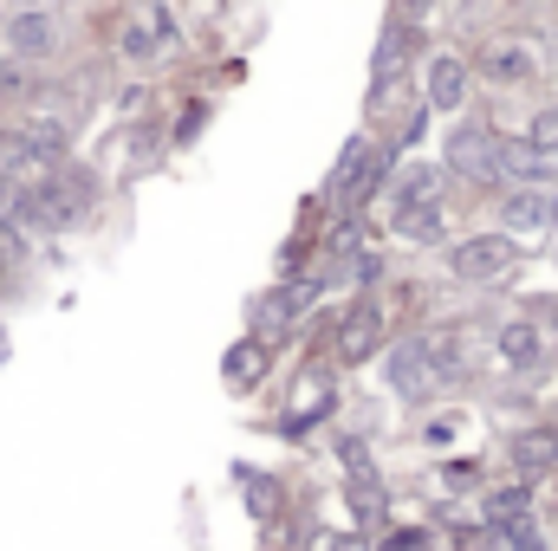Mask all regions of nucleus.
Masks as SVG:
<instances>
[{
  "label": "nucleus",
  "mask_w": 558,
  "mask_h": 551,
  "mask_svg": "<svg viewBox=\"0 0 558 551\" xmlns=\"http://www.w3.org/2000/svg\"><path fill=\"white\" fill-rule=\"evenodd\" d=\"M500 539H507V551H553L546 539H539V519H526V526H507Z\"/></svg>",
  "instance_id": "30"
},
{
  "label": "nucleus",
  "mask_w": 558,
  "mask_h": 551,
  "mask_svg": "<svg viewBox=\"0 0 558 551\" xmlns=\"http://www.w3.org/2000/svg\"><path fill=\"white\" fill-rule=\"evenodd\" d=\"M474 474H481L474 461H454V467H448V493H468V487H481Z\"/></svg>",
  "instance_id": "33"
},
{
  "label": "nucleus",
  "mask_w": 558,
  "mask_h": 551,
  "mask_svg": "<svg viewBox=\"0 0 558 551\" xmlns=\"http://www.w3.org/2000/svg\"><path fill=\"white\" fill-rule=\"evenodd\" d=\"M500 182H513V188H558V169H553V156L526 149L520 137H500Z\"/></svg>",
  "instance_id": "13"
},
{
  "label": "nucleus",
  "mask_w": 558,
  "mask_h": 551,
  "mask_svg": "<svg viewBox=\"0 0 558 551\" xmlns=\"http://www.w3.org/2000/svg\"><path fill=\"white\" fill-rule=\"evenodd\" d=\"M33 169H46V162L33 156V143L20 137V124H7L0 131V188L7 182H33Z\"/></svg>",
  "instance_id": "22"
},
{
  "label": "nucleus",
  "mask_w": 558,
  "mask_h": 551,
  "mask_svg": "<svg viewBox=\"0 0 558 551\" xmlns=\"http://www.w3.org/2000/svg\"><path fill=\"white\" fill-rule=\"evenodd\" d=\"M507 467H513V480H526V487L553 480V467H558V428H513V434H507Z\"/></svg>",
  "instance_id": "9"
},
{
  "label": "nucleus",
  "mask_w": 558,
  "mask_h": 551,
  "mask_svg": "<svg viewBox=\"0 0 558 551\" xmlns=\"http://www.w3.org/2000/svg\"><path fill=\"white\" fill-rule=\"evenodd\" d=\"M331 409H338V383H331V377H318V370H312V383H305V396H299V403H292V409L279 415L274 428H279V434H292V441H299V434H312V428H318V421H331Z\"/></svg>",
  "instance_id": "12"
},
{
  "label": "nucleus",
  "mask_w": 558,
  "mask_h": 551,
  "mask_svg": "<svg viewBox=\"0 0 558 551\" xmlns=\"http://www.w3.org/2000/svg\"><path fill=\"white\" fill-rule=\"evenodd\" d=\"M241 500H247L254 519H274L279 513V480L274 474H260V467H241Z\"/></svg>",
  "instance_id": "24"
},
{
  "label": "nucleus",
  "mask_w": 558,
  "mask_h": 551,
  "mask_svg": "<svg viewBox=\"0 0 558 551\" xmlns=\"http://www.w3.org/2000/svg\"><path fill=\"white\" fill-rule=\"evenodd\" d=\"M441 169H454L474 188H494L500 182V137L487 124H454L448 143H441Z\"/></svg>",
  "instance_id": "2"
},
{
  "label": "nucleus",
  "mask_w": 558,
  "mask_h": 551,
  "mask_svg": "<svg viewBox=\"0 0 558 551\" xmlns=\"http://www.w3.org/2000/svg\"><path fill=\"white\" fill-rule=\"evenodd\" d=\"M13 7H52V0H13Z\"/></svg>",
  "instance_id": "34"
},
{
  "label": "nucleus",
  "mask_w": 558,
  "mask_h": 551,
  "mask_svg": "<svg viewBox=\"0 0 558 551\" xmlns=\"http://www.w3.org/2000/svg\"><path fill=\"white\" fill-rule=\"evenodd\" d=\"M390 228H397V241H410V247H435V241L448 234L441 195H435V201H390Z\"/></svg>",
  "instance_id": "14"
},
{
  "label": "nucleus",
  "mask_w": 558,
  "mask_h": 551,
  "mask_svg": "<svg viewBox=\"0 0 558 551\" xmlns=\"http://www.w3.org/2000/svg\"><path fill=\"white\" fill-rule=\"evenodd\" d=\"M441 551H507V539H500V526H487V519H461V526L441 532Z\"/></svg>",
  "instance_id": "23"
},
{
  "label": "nucleus",
  "mask_w": 558,
  "mask_h": 551,
  "mask_svg": "<svg viewBox=\"0 0 558 551\" xmlns=\"http://www.w3.org/2000/svg\"><path fill=\"white\" fill-rule=\"evenodd\" d=\"M371 539H377V532H357V526H351V532H331L325 551H371Z\"/></svg>",
  "instance_id": "32"
},
{
  "label": "nucleus",
  "mask_w": 558,
  "mask_h": 551,
  "mask_svg": "<svg viewBox=\"0 0 558 551\" xmlns=\"http://www.w3.org/2000/svg\"><path fill=\"white\" fill-rule=\"evenodd\" d=\"M7 46H13V59H52V52H59V20H52L46 7H13Z\"/></svg>",
  "instance_id": "11"
},
{
  "label": "nucleus",
  "mask_w": 558,
  "mask_h": 551,
  "mask_svg": "<svg viewBox=\"0 0 558 551\" xmlns=\"http://www.w3.org/2000/svg\"><path fill=\"white\" fill-rule=\"evenodd\" d=\"M494 357H500L507 370H520V377H539L546 357H553V344H546V331H539L533 318H507V325L494 331Z\"/></svg>",
  "instance_id": "8"
},
{
  "label": "nucleus",
  "mask_w": 558,
  "mask_h": 551,
  "mask_svg": "<svg viewBox=\"0 0 558 551\" xmlns=\"http://www.w3.org/2000/svg\"><path fill=\"white\" fill-rule=\"evenodd\" d=\"M441 195V169L435 162H410L403 175H397V195L390 201H435Z\"/></svg>",
  "instance_id": "25"
},
{
  "label": "nucleus",
  "mask_w": 558,
  "mask_h": 551,
  "mask_svg": "<svg viewBox=\"0 0 558 551\" xmlns=\"http://www.w3.org/2000/svg\"><path fill=\"white\" fill-rule=\"evenodd\" d=\"M526 318H533L539 331H558V292H539V298L526 305Z\"/></svg>",
  "instance_id": "31"
},
{
  "label": "nucleus",
  "mask_w": 558,
  "mask_h": 551,
  "mask_svg": "<svg viewBox=\"0 0 558 551\" xmlns=\"http://www.w3.org/2000/svg\"><path fill=\"white\" fill-rule=\"evenodd\" d=\"M526 149H539V156H553L558 149V105H546V111H533V118H526Z\"/></svg>",
  "instance_id": "26"
},
{
  "label": "nucleus",
  "mask_w": 558,
  "mask_h": 551,
  "mask_svg": "<svg viewBox=\"0 0 558 551\" xmlns=\"http://www.w3.org/2000/svg\"><path fill=\"white\" fill-rule=\"evenodd\" d=\"M468 105V65L454 59V52H435L428 59V111H461Z\"/></svg>",
  "instance_id": "15"
},
{
  "label": "nucleus",
  "mask_w": 558,
  "mask_h": 551,
  "mask_svg": "<svg viewBox=\"0 0 558 551\" xmlns=\"http://www.w3.org/2000/svg\"><path fill=\"white\" fill-rule=\"evenodd\" d=\"M520 267V241L513 234H468L448 247V273L468 279V285H500V279Z\"/></svg>",
  "instance_id": "1"
},
{
  "label": "nucleus",
  "mask_w": 558,
  "mask_h": 551,
  "mask_svg": "<svg viewBox=\"0 0 558 551\" xmlns=\"http://www.w3.org/2000/svg\"><path fill=\"white\" fill-rule=\"evenodd\" d=\"M410 52H416V26H403V20H397V26L377 39V59H371V72H377V91H384V85L403 72V59H410Z\"/></svg>",
  "instance_id": "21"
},
{
  "label": "nucleus",
  "mask_w": 558,
  "mask_h": 551,
  "mask_svg": "<svg viewBox=\"0 0 558 551\" xmlns=\"http://www.w3.org/2000/svg\"><path fill=\"white\" fill-rule=\"evenodd\" d=\"M500 234H553L558 228V188H507L500 201Z\"/></svg>",
  "instance_id": "10"
},
{
  "label": "nucleus",
  "mask_w": 558,
  "mask_h": 551,
  "mask_svg": "<svg viewBox=\"0 0 558 551\" xmlns=\"http://www.w3.org/2000/svg\"><path fill=\"white\" fill-rule=\"evenodd\" d=\"M384 182H390V149H377V143H371V149L357 156V169H351V182H344V195H338V201L357 215V208H371V201H377V188H384Z\"/></svg>",
  "instance_id": "16"
},
{
  "label": "nucleus",
  "mask_w": 558,
  "mask_h": 551,
  "mask_svg": "<svg viewBox=\"0 0 558 551\" xmlns=\"http://www.w3.org/2000/svg\"><path fill=\"white\" fill-rule=\"evenodd\" d=\"M461 428H468V415L441 409V415H428V421H422V441H428V448H454V434H461Z\"/></svg>",
  "instance_id": "27"
},
{
  "label": "nucleus",
  "mask_w": 558,
  "mask_h": 551,
  "mask_svg": "<svg viewBox=\"0 0 558 551\" xmlns=\"http://www.w3.org/2000/svg\"><path fill=\"white\" fill-rule=\"evenodd\" d=\"M267 377H274V338L247 331V338H234V344L221 351V383H228V396H254Z\"/></svg>",
  "instance_id": "7"
},
{
  "label": "nucleus",
  "mask_w": 558,
  "mask_h": 551,
  "mask_svg": "<svg viewBox=\"0 0 558 551\" xmlns=\"http://www.w3.org/2000/svg\"><path fill=\"white\" fill-rule=\"evenodd\" d=\"M39 188V208H46V228L59 234V228H72V221H85L92 215V201H98V182H92V169H59L52 162V175L46 182H33Z\"/></svg>",
  "instance_id": "3"
},
{
  "label": "nucleus",
  "mask_w": 558,
  "mask_h": 551,
  "mask_svg": "<svg viewBox=\"0 0 558 551\" xmlns=\"http://www.w3.org/2000/svg\"><path fill=\"white\" fill-rule=\"evenodd\" d=\"M118 46H124V59H162L169 46H175V13L162 7V0H143L124 13V33H118Z\"/></svg>",
  "instance_id": "6"
},
{
  "label": "nucleus",
  "mask_w": 558,
  "mask_h": 551,
  "mask_svg": "<svg viewBox=\"0 0 558 551\" xmlns=\"http://www.w3.org/2000/svg\"><path fill=\"white\" fill-rule=\"evenodd\" d=\"M481 72H487V85H526V78L539 72V59H533L526 46H487Z\"/></svg>",
  "instance_id": "20"
},
{
  "label": "nucleus",
  "mask_w": 558,
  "mask_h": 551,
  "mask_svg": "<svg viewBox=\"0 0 558 551\" xmlns=\"http://www.w3.org/2000/svg\"><path fill=\"white\" fill-rule=\"evenodd\" d=\"M371 551H428V532H422V526H397V532L371 539Z\"/></svg>",
  "instance_id": "28"
},
{
  "label": "nucleus",
  "mask_w": 558,
  "mask_h": 551,
  "mask_svg": "<svg viewBox=\"0 0 558 551\" xmlns=\"http://www.w3.org/2000/svg\"><path fill=\"white\" fill-rule=\"evenodd\" d=\"M481 519L500 526V532H507V526H526V519H533V487H526V480L487 487V493H481Z\"/></svg>",
  "instance_id": "17"
},
{
  "label": "nucleus",
  "mask_w": 558,
  "mask_h": 551,
  "mask_svg": "<svg viewBox=\"0 0 558 551\" xmlns=\"http://www.w3.org/2000/svg\"><path fill=\"white\" fill-rule=\"evenodd\" d=\"M202 131H208V105L195 98V105H182V118H175V143H195Z\"/></svg>",
  "instance_id": "29"
},
{
  "label": "nucleus",
  "mask_w": 558,
  "mask_h": 551,
  "mask_svg": "<svg viewBox=\"0 0 558 551\" xmlns=\"http://www.w3.org/2000/svg\"><path fill=\"white\" fill-rule=\"evenodd\" d=\"M344 506H351L357 532H371V526H384L390 493H384V480H377V474H344Z\"/></svg>",
  "instance_id": "18"
},
{
  "label": "nucleus",
  "mask_w": 558,
  "mask_h": 551,
  "mask_svg": "<svg viewBox=\"0 0 558 551\" xmlns=\"http://www.w3.org/2000/svg\"><path fill=\"white\" fill-rule=\"evenodd\" d=\"M377 351H384V305H377V298H357V305L331 325V357L357 370V364H371Z\"/></svg>",
  "instance_id": "4"
},
{
  "label": "nucleus",
  "mask_w": 558,
  "mask_h": 551,
  "mask_svg": "<svg viewBox=\"0 0 558 551\" xmlns=\"http://www.w3.org/2000/svg\"><path fill=\"white\" fill-rule=\"evenodd\" d=\"M312 305H318V279H279L274 292H260V298L247 305V318H254V331L267 338V331H292Z\"/></svg>",
  "instance_id": "5"
},
{
  "label": "nucleus",
  "mask_w": 558,
  "mask_h": 551,
  "mask_svg": "<svg viewBox=\"0 0 558 551\" xmlns=\"http://www.w3.org/2000/svg\"><path fill=\"white\" fill-rule=\"evenodd\" d=\"M20 137L33 143V156H39L46 169L72 156V124H65V118H46V111H39V118H20Z\"/></svg>",
  "instance_id": "19"
}]
</instances>
